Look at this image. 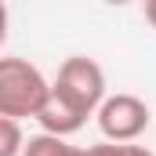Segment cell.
<instances>
[{
    "mask_svg": "<svg viewBox=\"0 0 156 156\" xmlns=\"http://www.w3.org/2000/svg\"><path fill=\"white\" fill-rule=\"evenodd\" d=\"M120 156H156V153H149L145 145H120Z\"/></svg>",
    "mask_w": 156,
    "mask_h": 156,
    "instance_id": "cell-8",
    "label": "cell"
},
{
    "mask_svg": "<svg viewBox=\"0 0 156 156\" xmlns=\"http://www.w3.org/2000/svg\"><path fill=\"white\" fill-rule=\"evenodd\" d=\"M37 123L44 127V134H55V138H69V134H76L80 127L87 123L83 113H76L66 98H58L55 91H51V98H47V105L40 109Z\"/></svg>",
    "mask_w": 156,
    "mask_h": 156,
    "instance_id": "cell-4",
    "label": "cell"
},
{
    "mask_svg": "<svg viewBox=\"0 0 156 156\" xmlns=\"http://www.w3.org/2000/svg\"><path fill=\"white\" fill-rule=\"evenodd\" d=\"M145 18L156 26V0H149V4H145Z\"/></svg>",
    "mask_w": 156,
    "mask_h": 156,
    "instance_id": "cell-9",
    "label": "cell"
},
{
    "mask_svg": "<svg viewBox=\"0 0 156 156\" xmlns=\"http://www.w3.org/2000/svg\"><path fill=\"white\" fill-rule=\"evenodd\" d=\"M69 156H91V149H73Z\"/></svg>",
    "mask_w": 156,
    "mask_h": 156,
    "instance_id": "cell-10",
    "label": "cell"
},
{
    "mask_svg": "<svg viewBox=\"0 0 156 156\" xmlns=\"http://www.w3.org/2000/svg\"><path fill=\"white\" fill-rule=\"evenodd\" d=\"M91 156H120V145L105 142V145H91Z\"/></svg>",
    "mask_w": 156,
    "mask_h": 156,
    "instance_id": "cell-7",
    "label": "cell"
},
{
    "mask_svg": "<svg viewBox=\"0 0 156 156\" xmlns=\"http://www.w3.org/2000/svg\"><path fill=\"white\" fill-rule=\"evenodd\" d=\"M55 94L66 98L76 113L83 116H98V109L105 105V73L94 58H83V55H73L58 66V76H55Z\"/></svg>",
    "mask_w": 156,
    "mask_h": 156,
    "instance_id": "cell-2",
    "label": "cell"
},
{
    "mask_svg": "<svg viewBox=\"0 0 156 156\" xmlns=\"http://www.w3.org/2000/svg\"><path fill=\"white\" fill-rule=\"evenodd\" d=\"M51 91H55V83H47L33 62H26V58H4L0 62V116L7 120L40 116Z\"/></svg>",
    "mask_w": 156,
    "mask_h": 156,
    "instance_id": "cell-1",
    "label": "cell"
},
{
    "mask_svg": "<svg viewBox=\"0 0 156 156\" xmlns=\"http://www.w3.org/2000/svg\"><path fill=\"white\" fill-rule=\"evenodd\" d=\"M149 123H153L149 105L134 94H109L105 105L98 109V127L113 145H131L149 131Z\"/></svg>",
    "mask_w": 156,
    "mask_h": 156,
    "instance_id": "cell-3",
    "label": "cell"
},
{
    "mask_svg": "<svg viewBox=\"0 0 156 156\" xmlns=\"http://www.w3.org/2000/svg\"><path fill=\"white\" fill-rule=\"evenodd\" d=\"M26 142H29V138H22L18 120L0 116V156H22L26 153Z\"/></svg>",
    "mask_w": 156,
    "mask_h": 156,
    "instance_id": "cell-6",
    "label": "cell"
},
{
    "mask_svg": "<svg viewBox=\"0 0 156 156\" xmlns=\"http://www.w3.org/2000/svg\"><path fill=\"white\" fill-rule=\"evenodd\" d=\"M73 153V145H66V138H55V134H33L29 142H26V153L22 156H69Z\"/></svg>",
    "mask_w": 156,
    "mask_h": 156,
    "instance_id": "cell-5",
    "label": "cell"
}]
</instances>
